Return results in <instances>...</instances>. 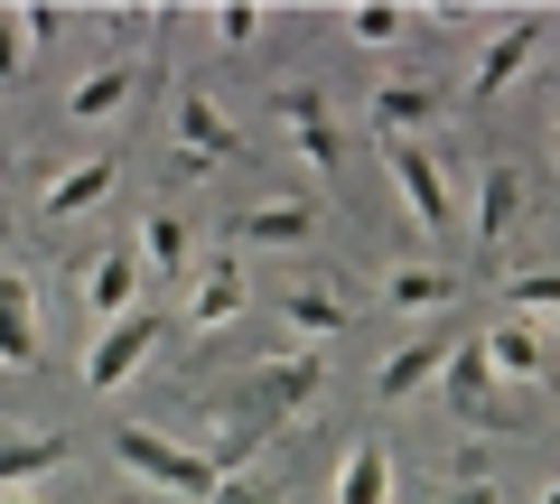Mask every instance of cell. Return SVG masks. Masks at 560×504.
<instances>
[{
    "label": "cell",
    "mask_w": 560,
    "mask_h": 504,
    "mask_svg": "<svg viewBox=\"0 0 560 504\" xmlns=\"http://www.w3.org/2000/svg\"><path fill=\"white\" fill-rule=\"evenodd\" d=\"M113 467L131 485H150L160 504H206L215 495V458H206L197 439H178V430H150V421H131V430H113Z\"/></svg>",
    "instance_id": "obj_1"
},
{
    "label": "cell",
    "mask_w": 560,
    "mask_h": 504,
    "mask_svg": "<svg viewBox=\"0 0 560 504\" xmlns=\"http://www.w3.org/2000/svg\"><path fill=\"white\" fill-rule=\"evenodd\" d=\"M234 160H243V121L206 84H168V168L178 178H215Z\"/></svg>",
    "instance_id": "obj_2"
},
{
    "label": "cell",
    "mask_w": 560,
    "mask_h": 504,
    "mask_svg": "<svg viewBox=\"0 0 560 504\" xmlns=\"http://www.w3.org/2000/svg\"><path fill=\"white\" fill-rule=\"evenodd\" d=\"M383 187L411 215V234H430V243L458 234V178H448V160L430 141H383Z\"/></svg>",
    "instance_id": "obj_3"
},
{
    "label": "cell",
    "mask_w": 560,
    "mask_h": 504,
    "mask_svg": "<svg viewBox=\"0 0 560 504\" xmlns=\"http://www.w3.org/2000/svg\"><path fill=\"white\" fill-rule=\"evenodd\" d=\"M318 392H327V355H308V345H280V355H261L253 374H243L234 411L261 430V439H271V430H290L308 402H318Z\"/></svg>",
    "instance_id": "obj_4"
},
{
    "label": "cell",
    "mask_w": 560,
    "mask_h": 504,
    "mask_svg": "<svg viewBox=\"0 0 560 504\" xmlns=\"http://www.w3.org/2000/svg\"><path fill=\"white\" fill-rule=\"evenodd\" d=\"M160 345H168V318L140 300L131 318H113V327H94V337H84L75 384H84V392H121V384H140V374H150V355H160Z\"/></svg>",
    "instance_id": "obj_5"
},
{
    "label": "cell",
    "mask_w": 560,
    "mask_h": 504,
    "mask_svg": "<svg viewBox=\"0 0 560 504\" xmlns=\"http://www.w3.org/2000/svg\"><path fill=\"white\" fill-rule=\"evenodd\" d=\"M261 121L280 131V150L300 168H318V178H337L346 160V131H337V103L318 94V84H271V103H261Z\"/></svg>",
    "instance_id": "obj_6"
},
{
    "label": "cell",
    "mask_w": 560,
    "mask_h": 504,
    "mask_svg": "<svg viewBox=\"0 0 560 504\" xmlns=\"http://www.w3.org/2000/svg\"><path fill=\"white\" fill-rule=\"evenodd\" d=\"M243 308H253V271H243V253H206L197 281L178 290V337L215 345L224 327H243Z\"/></svg>",
    "instance_id": "obj_7"
},
{
    "label": "cell",
    "mask_w": 560,
    "mask_h": 504,
    "mask_svg": "<svg viewBox=\"0 0 560 504\" xmlns=\"http://www.w3.org/2000/svg\"><path fill=\"white\" fill-rule=\"evenodd\" d=\"M131 262H140V281H168V290H187L197 281V224H187V206H140V224H131Z\"/></svg>",
    "instance_id": "obj_8"
},
{
    "label": "cell",
    "mask_w": 560,
    "mask_h": 504,
    "mask_svg": "<svg viewBox=\"0 0 560 504\" xmlns=\"http://www.w3.org/2000/svg\"><path fill=\"white\" fill-rule=\"evenodd\" d=\"M541 38H551V10H514V20L477 47V66H467V103H495L504 84H523L533 57H541Z\"/></svg>",
    "instance_id": "obj_9"
},
{
    "label": "cell",
    "mask_w": 560,
    "mask_h": 504,
    "mask_svg": "<svg viewBox=\"0 0 560 504\" xmlns=\"http://www.w3.org/2000/svg\"><path fill=\"white\" fill-rule=\"evenodd\" d=\"M47 364V318H38V281L20 253H0V374H38Z\"/></svg>",
    "instance_id": "obj_10"
},
{
    "label": "cell",
    "mask_w": 560,
    "mask_h": 504,
    "mask_svg": "<svg viewBox=\"0 0 560 504\" xmlns=\"http://www.w3.org/2000/svg\"><path fill=\"white\" fill-rule=\"evenodd\" d=\"M140 94H150V66L140 57H103V66H84V75L66 84V121H75V131H113Z\"/></svg>",
    "instance_id": "obj_11"
},
{
    "label": "cell",
    "mask_w": 560,
    "mask_h": 504,
    "mask_svg": "<svg viewBox=\"0 0 560 504\" xmlns=\"http://www.w3.org/2000/svg\"><path fill=\"white\" fill-rule=\"evenodd\" d=\"M280 327H290V345L327 355L337 337H355V290H337L327 271H318V281H290V290H280Z\"/></svg>",
    "instance_id": "obj_12"
},
{
    "label": "cell",
    "mask_w": 560,
    "mask_h": 504,
    "mask_svg": "<svg viewBox=\"0 0 560 504\" xmlns=\"http://www.w3.org/2000/svg\"><path fill=\"white\" fill-rule=\"evenodd\" d=\"M523 206H533L523 168H514V160H486L477 187H467V243H477V253H504V243H514V224H523Z\"/></svg>",
    "instance_id": "obj_13"
},
{
    "label": "cell",
    "mask_w": 560,
    "mask_h": 504,
    "mask_svg": "<svg viewBox=\"0 0 560 504\" xmlns=\"http://www.w3.org/2000/svg\"><path fill=\"white\" fill-rule=\"evenodd\" d=\"M448 113V84L440 75H383L364 94V121H374V141H420L430 121Z\"/></svg>",
    "instance_id": "obj_14"
},
{
    "label": "cell",
    "mask_w": 560,
    "mask_h": 504,
    "mask_svg": "<svg viewBox=\"0 0 560 504\" xmlns=\"http://www.w3.org/2000/svg\"><path fill=\"white\" fill-rule=\"evenodd\" d=\"M75 300H84V327H113L140 308V262H131V243H94L75 262Z\"/></svg>",
    "instance_id": "obj_15"
},
{
    "label": "cell",
    "mask_w": 560,
    "mask_h": 504,
    "mask_svg": "<svg viewBox=\"0 0 560 504\" xmlns=\"http://www.w3.org/2000/svg\"><path fill=\"white\" fill-rule=\"evenodd\" d=\"M113 187H121V160H113V150H84V160L47 168V178H38V224H75V215H94Z\"/></svg>",
    "instance_id": "obj_16"
},
{
    "label": "cell",
    "mask_w": 560,
    "mask_h": 504,
    "mask_svg": "<svg viewBox=\"0 0 560 504\" xmlns=\"http://www.w3.org/2000/svg\"><path fill=\"white\" fill-rule=\"evenodd\" d=\"M234 253H300V243H318V206L308 197H253L234 206Z\"/></svg>",
    "instance_id": "obj_17"
},
{
    "label": "cell",
    "mask_w": 560,
    "mask_h": 504,
    "mask_svg": "<svg viewBox=\"0 0 560 504\" xmlns=\"http://www.w3.org/2000/svg\"><path fill=\"white\" fill-rule=\"evenodd\" d=\"M448 355H458V327H430V337L393 345V355L374 364V402H420V392L448 374Z\"/></svg>",
    "instance_id": "obj_18"
},
{
    "label": "cell",
    "mask_w": 560,
    "mask_h": 504,
    "mask_svg": "<svg viewBox=\"0 0 560 504\" xmlns=\"http://www.w3.org/2000/svg\"><path fill=\"white\" fill-rule=\"evenodd\" d=\"M477 345H486V364H495V392H504V384H514V392L551 384V327H533V318H495Z\"/></svg>",
    "instance_id": "obj_19"
},
{
    "label": "cell",
    "mask_w": 560,
    "mask_h": 504,
    "mask_svg": "<svg viewBox=\"0 0 560 504\" xmlns=\"http://www.w3.org/2000/svg\"><path fill=\"white\" fill-rule=\"evenodd\" d=\"M57 467H66V430H47V421L10 430V421H0V495H20V485L57 477Z\"/></svg>",
    "instance_id": "obj_20"
},
{
    "label": "cell",
    "mask_w": 560,
    "mask_h": 504,
    "mask_svg": "<svg viewBox=\"0 0 560 504\" xmlns=\"http://www.w3.org/2000/svg\"><path fill=\"white\" fill-rule=\"evenodd\" d=\"M448 300H458V271L448 262H393L383 271V308L393 318H440Z\"/></svg>",
    "instance_id": "obj_21"
},
{
    "label": "cell",
    "mask_w": 560,
    "mask_h": 504,
    "mask_svg": "<svg viewBox=\"0 0 560 504\" xmlns=\"http://www.w3.org/2000/svg\"><path fill=\"white\" fill-rule=\"evenodd\" d=\"M327 504H393V448L383 439H346L337 477H327Z\"/></svg>",
    "instance_id": "obj_22"
},
{
    "label": "cell",
    "mask_w": 560,
    "mask_h": 504,
    "mask_svg": "<svg viewBox=\"0 0 560 504\" xmlns=\"http://www.w3.org/2000/svg\"><path fill=\"white\" fill-rule=\"evenodd\" d=\"M440 392L467 411V421H486V411H495V364H486V345H477V337H458V355H448Z\"/></svg>",
    "instance_id": "obj_23"
},
{
    "label": "cell",
    "mask_w": 560,
    "mask_h": 504,
    "mask_svg": "<svg viewBox=\"0 0 560 504\" xmlns=\"http://www.w3.org/2000/svg\"><path fill=\"white\" fill-rule=\"evenodd\" d=\"M206 38H215L224 57H243V47L271 38V10H261V0H215V10H206Z\"/></svg>",
    "instance_id": "obj_24"
},
{
    "label": "cell",
    "mask_w": 560,
    "mask_h": 504,
    "mask_svg": "<svg viewBox=\"0 0 560 504\" xmlns=\"http://www.w3.org/2000/svg\"><path fill=\"white\" fill-rule=\"evenodd\" d=\"M337 28L355 47H401V38H411V10H393V0H355V10H337Z\"/></svg>",
    "instance_id": "obj_25"
},
{
    "label": "cell",
    "mask_w": 560,
    "mask_h": 504,
    "mask_svg": "<svg viewBox=\"0 0 560 504\" xmlns=\"http://www.w3.org/2000/svg\"><path fill=\"white\" fill-rule=\"evenodd\" d=\"M504 318L551 327V318H560V271H523V281H504Z\"/></svg>",
    "instance_id": "obj_26"
},
{
    "label": "cell",
    "mask_w": 560,
    "mask_h": 504,
    "mask_svg": "<svg viewBox=\"0 0 560 504\" xmlns=\"http://www.w3.org/2000/svg\"><path fill=\"white\" fill-rule=\"evenodd\" d=\"M10 28H20V47L38 57V47L57 38V28H66V10H47V0H28V10H10Z\"/></svg>",
    "instance_id": "obj_27"
},
{
    "label": "cell",
    "mask_w": 560,
    "mask_h": 504,
    "mask_svg": "<svg viewBox=\"0 0 560 504\" xmlns=\"http://www.w3.org/2000/svg\"><path fill=\"white\" fill-rule=\"evenodd\" d=\"M28 75V47H20V28H10V10H0V84H20Z\"/></svg>",
    "instance_id": "obj_28"
},
{
    "label": "cell",
    "mask_w": 560,
    "mask_h": 504,
    "mask_svg": "<svg viewBox=\"0 0 560 504\" xmlns=\"http://www.w3.org/2000/svg\"><path fill=\"white\" fill-rule=\"evenodd\" d=\"M440 504H495V477H448Z\"/></svg>",
    "instance_id": "obj_29"
},
{
    "label": "cell",
    "mask_w": 560,
    "mask_h": 504,
    "mask_svg": "<svg viewBox=\"0 0 560 504\" xmlns=\"http://www.w3.org/2000/svg\"><path fill=\"white\" fill-rule=\"evenodd\" d=\"M206 504H271V485H243V477H224V485H215Z\"/></svg>",
    "instance_id": "obj_30"
},
{
    "label": "cell",
    "mask_w": 560,
    "mask_h": 504,
    "mask_svg": "<svg viewBox=\"0 0 560 504\" xmlns=\"http://www.w3.org/2000/svg\"><path fill=\"white\" fill-rule=\"evenodd\" d=\"M0 504H47V495H38V485H20V495H0Z\"/></svg>",
    "instance_id": "obj_31"
},
{
    "label": "cell",
    "mask_w": 560,
    "mask_h": 504,
    "mask_svg": "<svg viewBox=\"0 0 560 504\" xmlns=\"http://www.w3.org/2000/svg\"><path fill=\"white\" fill-rule=\"evenodd\" d=\"M533 504H560V477H551V485H541V495H533Z\"/></svg>",
    "instance_id": "obj_32"
},
{
    "label": "cell",
    "mask_w": 560,
    "mask_h": 504,
    "mask_svg": "<svg viewBox=\"0 0 560 504\" xmlns=\"http://www.w3.org/2000/svg\"><path fill=\"white\" fill-rule=\"evenodd\" d=\"M551 355H560V318H551Z\"/></svg>",
    "instance_id": "obj_33"
},
{
    "label": "cell",
    "mask_w": 560,
    "mask_h": 504,
    "mask_svg": "<svg viewBox=\"0 0 560 504\" xmlns=\"http://www.w3.org/2000/svg\"><path fill=\"white\" fill-rule=\"evenodd\" d=\"M0 187H10V160H0Z\"/></svg>",
    "instance_id": "obj_34"
},
{
    "label": "cell",
    "mask_w": 560,
    "mask_h": 504,
    "mask_svg": "<svg viewBox=\"0 0 560 504\" xmlns=\"http://www.w3.org/2000/svg\"><path fill=\"white\" fill-rule=\"evenodd\" d=\"M551 84H560V66H551Z\"/></svg>",
    "instance_id": "obj_35"
}]
</instances>
